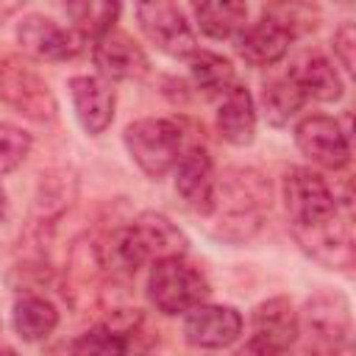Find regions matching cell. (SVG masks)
<instances>
[{
  "instance_id": "18",
  "label": "cell",
  "mask_w": 356,
  "mask_h": 356,
  "mask_svg": "<svg viewBox=\"0 0 356 356\" xmlns=\"http://www.w3.org/2000/svg\"><path fill=\"white\" fill-rule=\"evenodd\" d=\"M286 78L298 86V92L303 95V100H320V103H331L342 97V78L337 72V67L320 56V53H300Z\"/></svg>"
},
{
  "instance_id": "14",
  "label": "cell",
  "mask_w": 356,
  "mask_h": 356,
  "mask_svg": "<svg viewBox=\"0 0 356 356\" xmlns=\"http://www.w3.org/2000/svg\"><path fill=\"white\" fill-rule=\"evenodd\" d=\"M92 61L103 81H139L147 75L150 61L145 50L122 31L111 28L92 44Z\"/></svg>"
},
{
  "instance_id": "19",
  "label": "cell",
  "mask_w": 356,
  "mask_h": 356,
  "mask_svg": "<svg viewBox=\"0 0 356 356\" xmlns=\"http://www.w3.org/2000/svg\"><path fill=\"white\" fill-rule=\"evenodd\" d=\"M217 131L234 147H245L256 139V103H253V95L242 83H234L220 97Z\"/></svg>"
},
{
  "instance_id": "7",
  "label": "cell",
  "mask_w": 356,
  "mask_h": 356,
  "mask_svg": "<svg viewBox=\"0 0 356 356\" xmlns=\"http://www.w3.org/2000/svg\"><path fill=\"white\" fill-rule=\"evenodd\" d=\"M298 312L289 298H270L253 309V334L242 356H298Z\"/></svg>"
},
{
  "instance_id": "25",
  "label": "cell",
  "mask_w": 356,
  "mask_h": 356,
  "mask_svg": "<svg viewBox=\"0 0 356 356\" xmlns=\"http://www.w3.org/2000/svg\"><path fill=\"white\" fill-rule=\"evenodd\" d=\"M70 356H128V337L114 325H95L72 342Z\"/></svg>"
},
{
  "instance_id": "5",
  "label": "cell",
  "mask_w": 356,
  "mask_h": 356,
  "mask_svg": "<svg viewBox=\"0 0 356 356\" xmlns=\"http://www.w3.org/2000/svg\"><path fill=\"white\" fill-rule=\"evenodd\" d=\"M220 203L225 209L222 228L239 225L236 239H248L261 225V209L270 206V184L256 170H228L222 184H217V206Z\"/></svg>"
},
{
  "instance_id": "8",
  "label": "cell",
  "mask_w": 356,
  "mask_h": 356,
  "mask_svg": "<svg viewBox=\"0 0 356 356\" xmlns=\"http://www.w3.org/2000/svg\"><path fill=\"white\" fill-rule=\"evenodd\" d=\"M136 19L142 33L156 44V50L172 56V58H189L197 50L195 28L186 19L184 8L175 3H139L136 6Z\"/></svg>"
},
{
  "instance_id": "4",
  "label": "cell",
  "mask_w": 356,
  "mask_h": 356,
  "mask_svg": "<svg viewBox=\"0 0 356 356\" xmlns=\"http://www.w3.org/2000/svg\"><path fill=\"white\" fill-rule=\"evenodd\" d=\"M122 142L134 164L147 178L167 175L175 167L178 156L184 153L181 125L164 117H145V120L131 122L122 134Z\"/></svg>"
},
{
  "instance_id": "16",
  "label": "cell",
  "mask_w": 356,
  "mask_h": 356,
  "mask_svg": "<svg viewBox=\"0 0 356 356\" xmlns=\"http://www.w3.org/2000/svg\"><path fill=\"white\" fill-rule=\"evenodd\" d=\"M67 89H70L72 108H75V117H78L81 128L89 136L103 134L114 120L117 97H114L111 83L97 78V75H75V78H70Z\"/></svg>"
},
{
  "instance_id": "22",
  "label": "cell",
  "mask_w": 356,
  "mask_h": 356,
  "mask_svg": "<svg viewBox=\"0 0 356 356\" xmlns=\"http://www.w3.org/2000/svg\"><path fill=\"white\" fill-rule=\"evenodd\" d=\"M195 19L206 36L231 39L248 25V6L245 3H197Z\"/></svg>"
},
{
  "instance_id": "13",
  "label": "cell",
  "mask_w": 356,
  "mask_h": 356,
  "mask_svg": "<svg viewBox=\"0 0 356 356\" xmlns=\"http://www.w3.org/2000/svg\"><path fill=\"white\" fill-rule=\"evenodd\" d=\"M242 334V314L234 306L200 303L184 317V337L189 345L203 350H220L236 342Z\"/></svg>"
},
{
  "instance_id": "24",
  "label": "cell",
  "mask_w": 356,
  "mask_h": 356,
  "mask_svg": "<svg viewBox=\"0 0 356 356\" xmlns=\"http://www.w3.org/2000/svg\"><path fill=\"white\" fill-rule=\"evenodd\" d=\"M67 17L72 19L70 25L83 36V39H100L103 33H108L114 28V19L120 14L117 3H95V0H81V3H70L64 6Z\"/></svg>"
},
{
  "instance_id": "29",
  "label": "cell",
  "mask_w": 356,
  "mask_h": 356,
  "mask_svg": "<svg viewBox=\"0 0 356 356\" xmlns=\"http://www.w3.org/2000/svg\"><path fill=\"white\" fill-rule=\"evenodd\" d=\"M0 356H19L14 348H0Z\"/></svg>"
},
{
  "instance_id": "11",
  "label": "cell",
  "mask_w": 356,
  "mask_h": 356,
  "mask_svg": "<svg viewBox=\"0 0 356 356\" xmlns=\"http://www.w3.org/2000/svg\"><path fill=\"white\" fill-rule=\"evenodd\" d=\"M17 42L33 58L67 61L81 53L86 39L72 25H61L44 14H28L17 25Z\"/></svg>"
},
{
  "instance_id": "20",
  "label": "cell",
  "mask_w": 356,
  "mask_h": 356,
  "mask_svg": "<svg viewBox=\"0 0 356 356\" xmlns=\"http://www.w3.org/2000/svg\"><path fill=\"white\" fill-rule=\"evenodd\" d=\"M11 325L19 339L42 342L58 325V309L42 295H19L11 309Z\"/></svg>"
},
{
  "instance_id": "28",
  "label": "cell",
  "mask_w": 356,
  "mask_h": 356,
  "mask_svg": "<svg viewBox=\"0 0 356 356\" xmlns=\"http://www.w3.org/2000/svg\"><path fill=\"white\" fill-rule=\"evenodd\" d=\"M6 214H8V197H6V189L0 184V222L6 220Z\"/></svg>"
},
{
  "instance_id": "23",
  "label": "cell",
  "mask_w": 356,
  "mask_h": 356,
  "mask_svg": "<svg viewBox=\"0 0 356 356\" xmlns=\"http://www.w3.org/2000/svg\"><path fill=\"white\" fill-rule=\"evenodd\" d=\"M303 95L298 92V86L284 75V78H273L261 86V111L267 117L270 125L281 128L289 120H295L303 108Z\"/></svg>"
},
{
  "instance_id": "9",
  "label": "cell",
  "mask_w": 356,
  "mask_h": 356,
  "mask_svg": "<svg viewBox=\"0 0 356 356\" xmlns=\"http://www.w3.org/2000/svg\"><path fill=\"white\" fill-rule=\"evenodd\" d=\"M0 97L11 108H17L19 114H25L36 122H47L56 114V100H53L47 83L31 64H25L19 58L0 61Z\"/></svg>"
},
{
  "instance_id": "12",
  "label": "cell",
  "mask_w": 356,
  "mask_h": 356,
  "mask_svg": "<svg viewBox=\"0 0 356 356\" xmlns=\"http://www.w3.org/2000/svg\"><path fill=\"white\" fill-rule=\"evenodd\" d=\"M175 192L195 214H211L217 209V178L211 156L203 145H189L175 161Z\"/></svg>"
},
{
  "instance_id": "27",
  "label": "cell",
  "mask_w": 356,
  "mask_h": 356,
  "mask_svg": "<svg viewBox=\"0 0 356 356\" xmlns=\"http://www.w3.org/2000/svg\"><path fill=\"white\" fill-rule=\"evenodd\" d=\"M334 58L345 72H353V50H356V28L353 22H342L334 31Z\"/></svg>"
},
{
  "instance_id": "17",
  "label": "cell",
  "mask_w": 356,
  "mask_h": 356,
  "mask_svg": "<svg viewBox=\"0 0 356 356\" xmlns=\"http://www.w3.org/2000/svg\"><path fill=\"white\" fill-rule=\"evenodd\" d=\"M292 234H295L298 245L320 264H325L331 270H348L353 264L350 222L339 220V214L314 228H292Z\"/></svg>"
},
{
  "instance_id": "10",
  "label": "cell",
  "mask_w": 356,
  "mask_h": 356,
  "mask_svg": "<svg viewBox=\"0 0 356 356\" xmlns=\"http://www.w3.org/2000/svg\"><path fill=\"white\" fill-rule=\"evenodd\" d=\"M295 145L312 164L325 170H342L350 161L348 134L339 128L334 117H325V114L303 117L295 125Z\"/></svg>"
},
{
  "instance_id": "15",
  "label": "cell",
  "mask_w": 356,
  "mask_h": 356,
  "mask_svg": "<svg viewBox=\"0 0 356 356\" xmlns=\"http://www.w3.org/2000/svg\"><path fill=\"white\" fill-rule=\"evenodd\" d=\"M234 42H236V53L245 64L273 67L286 56V50L292 44V31L281 19H275L270 11H264L256 22L245 25L234 36Z\"/></svg>"
},
{
  "instance_id": "2",
  "label": "cell",
  "mask_w": 356,
  "mask_h": 356,
  "mask_svg": "<svg viewBox=\"0 0 356 356\" xmlns=\"http://www.w3.org/2000/svg\"><path fill=\"white\" fill-rule=\"evenodd\" d=\"M298 356H353L350 303L342 292L323 289L298 314Z\"/></svg>"
},
{
  "instance_id": "21",
  "label": "cell",
  "mask_w": 356,
  "mask_h": 356,
  "mask_svg": "<svg viewBox=\"0 0 356 356\" xmlns=\"http://www.w3.org/2000/svg\"><path fill=\"white\" fill-rule=\"evenodd\" d=\"M189 75L197 92H203L206 97H217V100L236 83L234 64L211 50H195L189 56Z\"/></svg>"
},
{
  "instance_id": "6",
  "label": "cell",
  "mask_w": 356,
  "mask_h": 356,
  "mask_svg": "<svg viewBox=\"0 0 356 356\" xmlns=\"http://www.w3.org/2000/svg\"><path fill=\"white\" fill-rule=\"evenodd\" d=\"M284 206L292 228H314L339 214L337 195L323 175L306 167H295L284 175Z\"/></svg>"
},
{
  "instance_id": "3",
  "label": "cell",
  "mask_w": 356,
  "mask_h": 356,
  "mask_svg": "<svg viewBox=\"0 0 356 356\" xmlns=\"http://www.w3.org/2000/svg\"><path fill=\"white\" fill-rule=\"evenodd\" d=\"M206 298H209L206 275L195 264H189L184 256H170L150 264L147 300L156 306V312L167 317L186 314L189 309L200 306Z\"/></svg>"
},
{
  "instance_id": "1",
  "label": "cell",
  "mask_w": 356,
  "mask_h": 356,
  "mask_svg": "<svg viewBox=\"0 0 356 356\" xmlns=\"http://www.w3.org/2000/svg\"><path fill=\"white\" fill-rule=\"evenodd\" d=\"M186 236L184 231L167 220L164 214L145 211L131 225L114 231L106 245V261L114 270L136 273L145 264H153L159 259L184 256L186 253Z\"/></svg>"
},
{
  "instance_id": "26",
  "label": "cell",
  "mask_w": 356,
  "mask_h": 356,
  "mask_svg": "<svg viewBox=\"0 0 356 356\" xmlns=\"http://www.w3.org/2000/svg\"><path fill=\"white\" fill-rule=\"evenodd\" d=\"M31 134L22 131L19 125H11V122H0V175L17 170L28 153H31Z\"/></svg>"
}]
</instances>
